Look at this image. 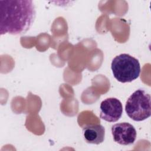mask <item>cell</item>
Returning a JSON list of instances; mask_svg holds the SVG:
<instances>
[{
	"label": "cell",
	"instance_id": "cell-1",
	"mask_svg": "<svg viewBox=\"0 0 151 151\" xmlns=\"http://www.w3.org/2000/svg\"><path fill=\"white\" fill-rule=\"evenodd\" d=\"M35 9L30 0L0 1V34L18 35L26 32L35 18Z\"/></svg>",
	"mask_w": 151,
	"mask_h": 151
},
{
	"label": "cell",
	"instance_id": "cell-2",
	"mask_svg": "<svg viewBox=\"0 0 151 151\" xmlns=\"http://www.w3.org/2000/svg\"><path fill=\"white\" fill-rule=\"evenodd\" d=\"M111 68L114 77L123 83L137 79L140 73L139 60L127 54L116 56L112 60Z\"/></svg>",
	"mask_w": 151,
	"mask_h": 151
},
{
	"label": "cell",
	"instance_id": "cell-3",
	"mask_svg": "<svg viewBox=\"0 0 151 151\" xmlns=\"http://www.w3.org/2000/svg\"><path fill=\"white\" fill-rule=\"evenodd\" d=\"M125 111L134 121L141 122L149 118L151 115L150 94L143 89L137 90L128 98Z\"/></svg>",
	"mask_w": 151,
	"mask_h": 151
},
{
	"label": "cell",
	"instance_id": "cell-4",
	"mask_svg": "<svg viewBox=\"0 0 151 151\" xmlns=\"http://www.w3.org/2000/svg\"><path fill=\"white\" fill-rule=\"evenodd\" d=\"M111 130L114 141L119 145H132L136 139L137 132L135 128L127 122L116 123L112 126Z\"/></svg>",
	"mask_w": 151,
	"mask_h": 151
},
{
	"label": "cell",
	"instance_id": "cell-5",
	"mask_svg": "<svg viewBox=\"0 0 151 151\" xmlns=\"http://www.w3.org/2000/svg\"><path fill=\"white\" fill-rule=\"evenodd\" d=\"M100 117L108 122H116L122 117V104L119 100L114 97L106 99L100 104Z\"/></svg>",
	"mask_w": 151,
	"mask_h": 151
},
{
	"label": "cell",
	"instance_id": "cell-6",
	"mask_svg": "<svg viewBox=\"0 0 151 151\" xmlns=\"http://www.w3.org/2000/svg\"><path fill=\"white\" fill-rule=\"evenodd\" d=\"M83 136L87 143L99 145L104 142L105 129L100 124H87L83 129Z\"/></svg>",
	"mask_w": 151,
	"mask_h": 151
}]
</instances>
